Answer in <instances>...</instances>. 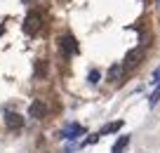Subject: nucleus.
Instances as JSON below:
<instances>
[{"mask_svg": "<svg viewBox=\"0 0 160 153\" xmlns=\"http://www.w3.org/2000/svg\"><path fill=\"white\" fill-rule=\"evenodd\" d=\"M59 47H61V52H64V57H71V54L78 52V43H75V38L71 33H64L59 38Z\"/></svg>", "mask_w": 160, "mask_h": 153, "instance_id": "2", "label": "nucleus"}, {"mask_svg": "<svg viewBox=\"0 0 160 153\" xmlns=\"http://www.w3.org/2000/svg\"><path fill=\"white\" fill-rule=\"evenodd\" d=\"M45 73H47V64H45V59H40L38 64H35V75H38V78H42Z\"/></svg>", "mask_w": 160, "mask_h": 153, "instance_id": "11", "label": "nucleus"}, {"mask_svg": "<svg viewBox=\"0 0 160 153\" xmlns=\"http://www.w3.org/2000/svg\"><path fill=\"white\" fill-rule=\"evenodd\" d=\"M122 73H125V66H122V64H115V66H111L108 78L111 80H120V78H122Z\"/></svg>", "mask_w": 160, "mask_h": 153, "instance_id": "8", "label": "nucleus"}, {"mask_svg": "<svg viewBox=\"0 0 160 153\" xmlns=\"http://www.w3.org/2000/svg\"><path fill=\"white\" fill-rule=\"evenodd\" d=\"M87 80H90V85H97L101 80V71L99 69H92L90 73H87Z\"/></svg>", "mask_w": 160, "mask_h": 153, "instance_id": "10", "label": "nucleus"}, {"mask_svg": "<svg viewBox=\"0 0 160 153\" xmlns=\"http://www.w3.org/2000/svg\"><path fill=\"white\" fill-rule=\"evenodd\" d=\"M80 134H85V127H82V125H78V123H71L68 127L61 132V139H78Z\"/></svg>", "mask_w": 160, "mask_h": 153, "instance_id": "6", "label": "nucleus"}, {"mask_svg": "<svg viewBox=\"0 0 160 153\" xmlns=\"http://www.w3.org/2000/svg\"><path fill=\"white\" fill-rule=\"evenodd\" d=\"M141 59H144V49H132V52H130V54H127L125 57V64H122V66H125V71L127 69H134V66H139L141 64Z\"/></svg>", "mask_w": 160, "mask_h": 153, "instance_id": "4", "label": "nucleus"}, {"mask_svg": "<svg viewBox=\"0 0 160 153\" xmlns=\"http://www.w3.org/2000/svg\"><path fill=\"white\" fill-rule=\"evenodd\" d=\"M158 101H160V85H158V87H155V92L151 94V99H148V104H151V106H155V104H158Z\"/></svg>", "mask_w": 160, "mask_h": 153, "instance_id": "12", "label": "nucleus"}, {"mask_svg": "<svg viewBox=\"0 0 160 153\" xmlns=\"http://www.w3.org/2000/svg\"><path fill=\"white\" fill-rule=\"evenodd\" d=\"M122 127V120H115V123H108V125H104V127L99 130V137H104V134H111V132H118V130Z\"/></svg>", "mask_w": 160, "mask_h": 153, "instance_id": "7", "label": "nucleus"}, {"mask_svg": "<svg viewBox=\"0 0 160 153\" xmlns=\"http://www.w3.org/2000/svg\"><path fill=\"white\" fill-rule=\"evenodd\" d=\"M127 144H130V137H120L113 144V153H122V148H127Z\"/></svg>", "mask_w": 160, "mask_h": 153, "instance_id": "9", "label": "nucleus"}, {"mask_svg": "<svg viewBox=\"0 0 160 153\" xmlns=\"http://www.w3.org/2000/svg\"><path fill=\"white\" fill-rule=\"evenodd\" d=\"M28 115H31V118H35V120H42V118L47 115V106L42 104L40 99H35L33 104L28 106Z\"/></svg>", "mask_w": 160, "mask_h": 153, "instance_id": "3", "label": "nucleus"}, {"mask_svg": "<svg viewBox=\"0 0 160 153\" xmlns=\"http://www.w3.org/2000/svg\"><path fill=\"white\" fill-rule=\"evenodd\" d=\"M5 125H7V130H21L24 127V118H21L19 113H12V111H7L5 113Z\"/></svg>", "mask_w": 160, "mask_h": 153, "instance_id": "5", "label": "nucleus"}, {"mask_svg": "<svg viewBox=\"0 0 160 153\" xmlns=\"http://www.w3.org/2000/svg\"><path fill=\"white\" fill-rule=\"evenodd\" d=\"M151 83H153V85H160V66L153 71V80H151Z\"/></svg>", "mask_w": 160, "mask_h": 153, "instance_id": "13", "label": "nucleus"}, {"mask_svg": "<svg viewBox=\"0 0 160 153\" xmlns=\"http://www.w3.org/2000/svg\"><path fill=\"white\" fill-rule=\"evenodd\" d=\"M40 26H42V17H40L38 12H28V17H26V21H24V31L28 35H33V33L40 31Z\"/></svg>", "mask_w": 160, "mask_h": 153, "instance_id": "1", "label": "nucleus"}]
</instances>
